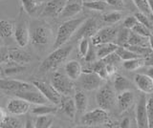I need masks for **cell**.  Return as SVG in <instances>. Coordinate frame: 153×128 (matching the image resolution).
<instances>
[{"mask_svg":"<svg viewBox=\"0 0 153 128\" xmlns=\"http://www.w3.org/2000/svg\"><path fill=\"white\" fill-rule=\"evenodd\" d=\"M126 46H149V37L143 36L134 33L133 31L130 32L129 38L127 41Z\"/></svg>","mask_w":153,"mask_h":128,"instance_id":"cell-28","label":"cell"},{"mask_svg":"<svg viewBox=\"0 0 153 128\" xmlns=\"http://www.w3.org/2000/svg\"><path fill=\"white\" fill-rule=\"evenodd\" d=\"M146 114H147V121L148 127H153V98L146 99Z\"/></svg>","mask_w":153,"mask_h":128,"instance_id":"cell-43","label":"cell"},{"mask_svg":"<svg viewBox=\"0 0 153 128\" xmlns=\"http://www.w3.org/2000/svg\"><path fill=\"white\" fill-rule=\"evenodd\" d=\"M98 30V21L95 18H85L72 37L76 41L81 38H91Z\"/></svg>","mask_w":153,"mask_h":128,"instance_id":"cell-9","label":"cell"},{"mask_svg":"<svg viewBox=\"0 0 153 128\" xmlns=\"http://www.w3.org/2000/svg\"><path fill=\"white\" fill-rule=\"evenodd\" d=\"M138 19L136 18L135 16H128L123 21V27L127 28V29H132V28L135 26L138 23Z\"/></svg>","mask_w":153,"mask_h":128,"instance_id":"cell-46","label":"cell"},{"mask_svg":"<svg viewBox=\"0 0 153 128\" xmlns=\"http://www.w3.org/2000/svg\"><path fill=\"white\" fill-rule=\"evenodd\" d=\"M120 127H123V128L130 127V120H129L128 118H124L123 120L122 121L121 124H120Z\"/></svg>","mask_w":153,"mask_h":128,"instance_id":"cell-50","label":"cell"},{"mask_svg":"<svg viewBox=\"0 0 153 128\" xmlns=\"http://www.w3.org/2000/svg\"><path fill=\"white\" fill-rule=\"evenodd\" d=\"M33 1H36V2H37V3H43V2H45L46 0H33Z\"/></svg>","mask_w":153,"mask_h":128,"instance_id":"cell-57","label":"cell"},{"mask_svg":"<svg viewBox=\"0 0 153 128\" xmlns=\"http://www.w3.org/2000/svg\"><path fill=\"white\" fill-rule=\"evenodd\" d=\"M133 2L141 13H145V15L148 16H153L149 5H148V0H133Z\"/></svg>","mask_w":153,"mask_h":128,"instance_id":"cell-39","label":"cell"},{"mask_svg":"<svg viewBox=\"0 0 153 128\" xmlns=\"http://www.w3.org/2000/svg\"><path fill=\"white\" fill-rule=\"evenodd\" d=\"M2 97H3V96H2V93L0 92V101H1V99H2Z\"/></svg>","mask_w":153,"mask_h":128,"instance_id":"cell-58","label":"cell"},{"mask_svg":"<svg viewBox=\"0 0 153 128\" xmlns=\"http://www.w3.org/2000/svg\"><path fill=\"white\" fill-rule=\"evenodd\" d=\"M97 58H98V56H97V51H96V46L92 44V46L90 45L87 54L84 56V59L86 62L92 63L94 61L97 60Z\"/></svg>","mask_w":153,"mask_h":128,"instance_id":"cell-44","label":"cell"},{"mask_svg":"<svg viewBox=\"0 0 153 128\" xmlns=\"http://www.w3.org/2000/svg\"><path fill=\"white\" fill-rule=\"evenodd\" d=\"M80 122L83 126L99 127L109 124L110 118L107 111L99 107L92 111L83 113V115L81 116L80 118Z\"/></svg>","mask_w":153,"mask_h":128,"instance_id":"cell-4","label":"cell"},{"mask_svg":"<svg viewBox=\"0 0 153 128\" xmlns=\"http://www.w3.org/2000/svg\"><path fill=\"white\" fill-rule=\"evenodd\" d=\"M118 45L114 42H108V43H102L96 46V51H97V56L99 59H102L106 55L116 52Z\"/></svg>","mask_w":153,"mask_h":128,"instance_id":"cell-24","label":"cell"},{"mask_svg":"<svg viewBox=\"0 0 153 128\" xmlns=\"http://www.w3.org/2000/svg\"><path fill=\"white\" fill-rule=\"evenodd\" d=\"M86 70L97 73L100 77L103 79H107L109 78V75H108L107 70H106V64H105L102 59H100L99 61L96 60V61H94V62H92L90 67Z\"/></svg>","mask_w":153,"mask_h":128,"instance_id":"cell-29","label":"cell"},{"mask_svg":"<svg viewBox=\"0 0 153 128\" xmlns=\"http://www.w3.org/2000/svg\"><path fill=\"white\" fill-rule=\"evenodd\" d=\"M2 75L5 77H12L14 75H18L26 70V65H21L19 63L13 62V61L8 60L3 63V66L1 68Z\"/></svg>","mask_w":153,"mask_h":128,"instance_id":"cell-22","label":"cell"},{"mask_svg":"<svg viewBox=\"0 0 153 128\" xmlns=\"http://www.w3.org/2000/svg\"><path fill=\"white\" fill-rule=\"evenodd\" d=\"M83 7L86 9H89L91 11L103 12L108 8V4L105 2L104 0H97V1L83 3Z\"/></svg>","mask_w":153,"mask_h":128,"instance_id":"cell-35","label":"cell"},{"mask_svg":"<svg viewBox=\"0 0 153 128\" xmlns=\"http://www.w3.org/2000/svg\"><path fill=\"white\" fill-rule=\"evenodd\" d=\"M83 8L82 0H67L64 8L62 9L59 17L61 19H67L76 16L78 13L81 12Z\"/></svg>","mask_w":153,"mask_h":128,"instance_id":"cell-15","label":"cell"},{"mask_svg":"<svg viewBox=\"0 0 153 128\" xmlns=\"http://www.w3.org/2000/svg\"><path fill=\"white\" fill-rule=\"evenodd\" d=\"M25 15L26 13L21 11L16 22L14 23L13 36L17 44L20 47L27 46L30 41V28H29V22Z\"/></svg>","mask_w":153,"mask_h":128,"instance_id":"cell-5","label":"cell"},{"mask_svg":"<svg viewBox=\"0 0 153 128\" xmlns=\"http://www.w3.org/2000/svg\"><path fill=\"white\" fill-rule=\"evenodd\" d=\"M74 101L75 105L76 108V113L79 114H83L88 106V98L87 96L81 91H76L75 92V97H74Z\"/></svg>","mask_w":153,"mask_h":128,"instance_id":"cell-25","label":"cell"},{"mask_svg":"<svg viewBox=\"0 0 153 128\" xmlns=\"http://www.w3.org/2000/svg\"><path fill=\"white\" fill-rule=\"evenodd\" d=\"M149 46H150L151 50L153 51V36H151L149 37Z\"/></svg>","mask_w":153,"mask_h":128,"instance_id":"cell-55","label":"cell"},{"mask_svg":"<svg viewBox=\"0 0 153 128\" xmlns=\"http://www.w3.org/2000/svg\"><path fill=\"white\" fill-rule=\"evenodd\" d=\"M135 101V95L130 90H126L119 94L117 97V104L119 109L122 112H124L130 108Z\"/></svg>","mask_w":153,"mask_h":128,"instance_id":"cell-20","label":"cell"},{"mask_svg":"<svg viewBox=\"0 0 153 128\" xmlns=\"http://www.w3.org/2000/svg\"><path fill=\"white\" fill-rule=\"evenodd\" d=\"M130 29L123 27L122 30L118 31L117 38H116V44L118 46H126L127 41L129 38V35H130Z\"/></svg>","mask_w":153,"mask_h":128,"instance_id":"cell-37","label":"cell"},{"mask_svg":"<svg viewBox=\"0 0 153 128\" xmlns=\"http://www.w3.org/2000/svg\"><path fill=\"white\" fill-rule=\"evenodd\" d=\"M14 32V22L8 19H0V38H9Z\"/></svg>","mask_w":153,"mask_h":128,"instance_id":"cell-27","label":"cell"},{"mask_svg":"<svg viewBox=\"0 0 153 128\" xmlns=\"http://www.w3.org/2000/svg\"><path fill=\"white\" fill-rule=\"evenodd\" d=\"M22 9L28 16H33L36 15V13L39 11L41 3H37L33 0H20Z\"/></svg>","mask_w":153,"mask_h":128,"instance_id":"cell-31","label":"cell"},{"mask_svg":"<svg viewBox=\"0 0 153 128\" xmlns=\"http://www.w3.org/2000/svg\"><path fill=\"white\" fill-rule=\"evenodd\" d=\"M82 73V67L76 60H70L65 65V75L73 81L78 80L79 75Z\"/></svg>","mask_w":153,"mask_h":128,"instance_id":"cell-23","label":"cell"},{"mask_svg":"<svg viewBox=\"0 0 153 128\" xmlns=\"http://www.w3.org/2000/svg\"><path fill=\"white\" fill-rule=\"evenodd\" d=\"M25 127H35V122H33L31 120H27Z\"/></svg>","mask_w":153,"mask_h":128,"instance_id":"cell-53","label":"cell"},{"mask_svg":"<svg viewBox=\"0 0 153 128\" xmlns=\"http://www.w3.org/2000/svg\"><path fill=\"white\" fill-rule=\"evenodd\" d=\"M148 5H149L151 13H152V16H153V0H148Z\"/></svg>","mask_w":153,"mask_h":128,"instance_id":"cell-54","label":"cell"},{"mask_svg":"<svg viewBox=\"0 0 153 128\" xmlns=\"http://www.w3.org/2000/svg\"><path fill=\"white\" fill-rule=\"evenodd\" d=\"M135 115H136V122L138 127L141 128L148 127L147 114H146V98L145 96H142L140 101H138Z\"/></svg>","mask_w":153,"mask_h":128,"instance_id":"cell-18","label":"cell"},{"mask_svg":"<svg viewBox=\"0 0 153 128\" xmlns=\"http://www.w3.org/2000/svg\"><path fill=\"white\" fill-rule=\"evenodd\" d=\"M90 47V42H89V38H81L79 40V52L80 56L84 58L85 55L87 54L88 49Z\"/></svg>","mask_w":153,"mask_h":128,"instance_id":"cell-45","label":"cell"},{"mask_svg":"<svg viewBox=\"0 0 153 128\" xmlns=\"http://www.w3.org/2000/svg\"><path fill=\"white\" fill-rule=\"evenodd\" d=\"M54 121V115H42L37 116L35 121V127L36 128H49Z\"/></svg>","mask_w":153,"mask_h":128,"instance_id":"cell-33","label":"cell"},{"mask_svg":"<svg viewBox=\"0 0 153 128\" xmlns=\"http://www.w3.org/2000/svg\"><path fill=\"white\" fill-rule=\"evenodd\" d=\"M59 105L61 112L71 120H74L76 114V108L75 105L74 98H72L71 96H62Z\"/></svg>","mask_w":153,"mask_h":128,"instance_id":"cell-21","label":"cell"},{"mask_svg":"<svg viewBox=\"0 0 153 128\" xmlns=\"http://www.w3.org/2000/svg\"><path fill=\"white\" fill-rule=\"evenodd\" d=\"M114 89L116 93H122L123 91L131 89V82L130 80H128L126 77H123L122 75H117L114 78Z\"/></svg>","mask_w":153,"mask_h":128,"instance_id":"cell-26","label":"cell"},{"mask_svg":"<svg viewBox=\"0 0 153 128\" xmlns=\"http://www.w3.org/2000/svg\"><path fill=\"white\" fill-rule=\"evenodd\" d=\"M8 50L7 47H0V64L8 61Z\"/></svg>","mask_w":153,"mask_h":128,"instance_id":"cell-48","label":"cell"},{"mask_svg":"<svg viewBox=\"0 0 153 128\" xmlns=\"http://www.w3.org/2000/svg\"><path fill=\"white\" fill-rule=\"evenodd\" d=\"M123 68L127 71H135L140 69L145 65V59L143 58H131L128 60H123Z\"/></svg>","mask_w":153,"mask_h":128,"instance_id":"cell-32","label":"cell"},{"mask_svg":"<svg viewBox=\"0 0 153 128\" xmlns=\"http://www.w3.org/2000/svg\"><path fill=\"white\" fill-rule=\"evenodd\" d=\"M96 102L105 111L112 110L117 104V96L114 87L109 83L102 84L96 94Z\"/></svg>","mask_w":153,"mask_h":128,"instance_id":"cell-3","label":"cell"},{"mask_svg":"<svg viewBox=\"0 0 153 128\" xmlns=\"http://www.w3.org/2000/svg\"><path fill=\"white\" fill-rule=\"evenodd\" d=\"M13 95L17 98H23L24 101H28L29 103L35 104V105H37V104H46L48 102V99L36 87L29 90L17 91L13 93Z\"/></svg>","mask_w":153,"mask_h":128,"instance_id":"cell-12","label":"cell"},{"mask_svg":"<svg viewBox=\"0 0 153 128\" xmlns=\"http://www.w3.org/2000/svg\"><path fill=\"white\" fill-rule=\"evenodd\" d=\"M67 0H49L40 13L44 17H57L64 8Z\"/></svg>","mask_w":153,"mask_h":128,"instance_id":"cell-16","label":"cell"},{"mask_svg":"<svg viewBox=\"0 0 153 128\" xmlns=\"http://www.w3.org/2000/svg\"><path fill=\"white\" fill-rule=\"evenodd\" d=\"M123 18V13L120 11H113L103 15L102 19L105 23H108V24H115V23H118L120 20Z\"/></svg>","mask_w":153,"mask_h":128,"instance_id":"cell-38","label":"cell"},{"mask_svg":"<svg viewBox=\"0 0 153 128\" xmlns=\"http://www.w3.org/2000/svg\"><path fill=\"white\" fill-rule=\"evenodd\" d=\"M8 60L19 63L21 65H27L31 62L32 55L28 52L20 48H9L8 50Z\"/></svg>","mask_w":153,"mask_h":128,"instance_id":"cell-17","label":"cell"},{"mask_svg":"<svg viewBox=\"0 0 153 128\" xmlns=\"http://www.w3.org/2000/svg\"><path fill=\"white\" fill-rule=\"evenodd\" d=\"M30 103L24 101L23 98H16L10 99L7 103V110L13 116H22L30 110Z\"/></svg>","mask_w":153,"mask_h":128,"instance_id":"cell-14","label":"cell"},{"mask_svg":"<svg viewBox=\"0 0 153 128\" xmlns=\"http://www.w3.org/2000/svg\"><path fill=\"white\" fill-rule=\"evenodd\" d=\"M80 87L86 90V91H93V90L99 89L103 84V78L100 75L92 72V71L82 70V73L78 78Z\"/></svg>","mask_w":153,"mask_h":128,"instance_id":"cell-8","label":"cell"},{"mask_svg":"<svg viewBox=\"0 0 153 128\" xmlns=\"http://www.w3.org/2000/svg\"><path fill=\"white\" fill-rule=\"evenodd\" d=\"M51 38L52 30L44 23H38L30 30V40L35 46H44L49 43Z\"/></svg>","mask_w":153,"mask_h":128,"instance_id":"cell-7","label":"cell"},{"mask_svg":"<svg viewBox=\"0 0 153 128\" xmlns=\"http://www.w3.org/2000/svg\"><path fill=\"white\" fill-rule=\"evenodd\" d=\"M116 53L119 55V56L121 58L122 60H128V59H131V58H140V56H139L136 53H134L133 51L129 50L126 46H118V48L116 50Z\"/></svg>","mask_w":153,"mask_h":128,"instance_id":"cell-36","label":"cell"},{"mask_svg":"<svg viewBox=\"0 0 153 128\" xmlns=\"http://www.w3.org/2000/svg\"><path fill=\"white\" fill-rule=\"evenodd\" d=\"M85 18L86 17L70 18V19L62 23L59 26V30H57L56 37L55 39L54 45H53V48L56 49L62 45H65L68 42V40L72 38V36H74L76 31L78 30V28L85 20Z\"/></svg>","mask_w":153,"mask_h":128,"instance_id":"cell-2","label":"cell"},{"mask_svg":"<svg viewBox=\"0 0 153 128\" xmlns=\"http://www.w3.org/2000/svg\"><path fill=\"white\" fill-rule=\"evenodd\" d=\"M73 46L72 45H62L56 49H54V52L47 56V58L42 61V63L39 66L40 73H47L56 69L57 67L64 62L70 55Z\"/></svg>","mask_w":153,"mask_h":128,"instance_id":"cell-1","label":"cell"},{"mask_svg":"<svg viewBox=\"0 0 153 128\" xmlns=\"http://www.w3.org/2000/svg\"><path fill=\"white\" fill-rule=\"evenodd\" d=\"M136 16V18L138 19V21L142 23V24H143L145 26H146L148 29H150L151 33H152V30H153V23L151 21L150 18L153 17V16H148L146 15H145V13H143L141 12H138L136 13L135 15H134Z\"/></svg>","mask_w":153,"mask_h":128,"instance_id":"cell-41","label":"cell"},{"mask_svg":"<svg viewBox=\"0 0 153 128\" xmlns=\"http://www.w3.org/2000/svg\"><path fill=\"white\" fill-rule=\"evenodd\" d=\"M51 85L61 96H72L75 93V84L66 75L54 72L51 77Z\"/></svg>","mask_w":153,"mask_h":128,"instance_id":"cell-6","label":"cell"},{"mask_svg":"<svg viewBox=\"0 0 153 128\" xmlns=\"http://www.w3.org/2000/svg\"><path fill=\"white\" fill-rule=\"evenodd\" d=\"M35 88L33 84L16 79H0V90L8 94Z\"/></svg>","mask_w":153,"mask_h":128,"instance_id":"cell-13","label":"cell"},{"mask_svg":"<svg viewBox=\"0 0 153 128\" xmlns=\"http://www.w3.org/2000/svg\"><path fill=\"white\" fill-rule=\"evenodd\" d=\"M57 112V108L56 106H51L46 104H37L31 109V113L36 116L42 115H54Z\"/></svg>","mask_w":153,"mask_h":128,"instance_id":"cell-30","label":"cell"},{"mask_svg":"<svg viewBox=\"0 0 153 128\" xmlns=\"http://www.w3.org/2000/svg\"><path fill=\"white\" fill-rule=\"evenodd\" d=\"M147 75L153 79V66H149L147 69Z\"/></svg>","mask_w":153,"mask_h":128,"instance_id":"cell-51","label":"cell"},{"mask_svg":"<svg viewBox=\"0 0 153 128\" xmlns=\"http://www.w3.org/2000/svg\"><path fill=\"white\" fill-rule=\"evenodd\" d=\"M117 34H118L117 28L111 26L103 27L102 29L98 30L96 32V34L91 37V42L95 46L102 43H108V42H114V43H116Z\"/></svg>","mask_w":153,"mask_h":128,"instance_id":"cell-10","label":"cell"},{"mask_svg":"<svg viewBox=\"0 0 153 128\" xmlns=\"http://www.w3.org/2000/svg\"><path fill=\"white\" fill-rule=\"evenodd\" d=\"M131 31H133L134 33H136V34L140 35V36H146V37H150L152 36V33H151L150 29H148L146 26H145L140 22H138L137 24L132 28Z\"/></svg>","mask_w":153,"mask_h":128,"instance_id":"cell-40","label":"cell"},{"mask_svg":"<svg viewBox=\"0 0 153 128\" xmlns=\"http://www.w3.org/2000/svg\"><path fill=\"white\" fill-rule=\"evenodd\" d=\"M92 1H97V0H82V3H86V2H92ZM105 1V0H104Z\"/></svg>","mask_w":153,"mask_h":128,"instance_id":"cell-56","label":"cell"},{"mask_svg":"<svg viewBox=\"0 0 153 128\" xmlns=\"http://www.w3.org/2000/svg\"><path fill=\"white\" fill-rule=\"evenodd\" d=\"M0 127L1 128H20L23 127L22 122L17 120L16 118L6 116L0 121Z\"/></svg>","mask_w":153,"mask_h":128,"instance_id":"cell-34","label":"cell"},{"mask_svg":"<svg viewBox=\"0 0 153 128\" xmlns=\"http://www.w3.org/2000/svg\"><path fill=\"white\" fill-rule=\"evenodd\" d=\"M6 116H7V115H6V113H5V111L3 110V109H2L1 107H0V121H1Z\"/></svg>","mask_w":153,"mask_h":128,"instance_id":"cell-52","label":"cell"},{"mask_svg":"<svg viewBox=\"0 0 153 128\" xmlns=\"http://www.w3.org/2000/svg\"><path fill=\"white\" fill-rule=\"evenodd\" d=\"M2 75V72H1V69H0V77Z\"/></svg>","mask_w":153,"mask_h":128,"instance_id":"cell-59","label":"cell"},{"mask_svg":"<svg viewBox=\"0 0 153 128\" xmlns=\"http://www.w3.org/2000/svg\"><path fill=\"white\" fill-rule=\"evenodd\" d=\"M143 59H145V65L153 66V51H151L146 58H143Z\"/></svg>","mask_w":153,"mask_h":128,"instance_id":"cell-49","label":"cell"},{"mask_svg":"<svg viewBox=\"0 0 153 128\" xmlns=\"http://www.w3.org/2000/svg\"><path fill=\"white\" fill-rule=\"evenodd\" d=\"M32 84L48 99V101L54 103L56 105L59 104L62 96L51 84L42 81V80H33Z\"/></svg>","mask_w":153,"mask_h":128,"instance_id":"cell-11","label":"cell"},{"mask_svg":"<svg viewBox=\"0 0 153 128\" xmlns=\"http://www.w3.org/2000/svg\"><path fill=\"white\" fill-rule=\"evenodd\" d=\"M105 2L108 4V6H112L117 9H122L124 6L123 0H105Z\"/></svg>","mask_w":153,"mask_h":128,"instance_id":"cell-47","label":"cell"},{"mask_svg":"<svg viewBox=\"0 0 153 128\" xmlns=\"http://www.w3.org/2000/svg\"><path fill=\"white\" fill-rule=\"evenodd\" d=\"M105 64H109V65H113V66H116L118 65L120 62L122 61L121 58L119 56V55L116 53V52H114V53L110 54L108 55H106L105 58H103L102 59Z\"/></svg>","mask_w":153,"mask_h":128,"instance_id":"cell-42","label":"cell"},{"mask_svg":"<svg viewBox=\"0 0 153 128\" xmlns=\"http://www.w3.org/2000/svg\"><path fill=\"white\" fill-rule=\"evenodd\" d=\"M134 82L143 94L149 95L153 93V79L147 74H137L134 77Z\"/></svg>","mask_w":153,"mask_h":128,"instance_id":"cell-19","label":"cell"}]
</instances>
